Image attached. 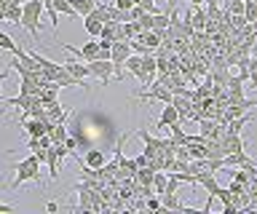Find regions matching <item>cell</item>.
<instances>
[{"instance_id":"1","label":"cell","mask_w":257,"mask_h":214,"mask_svg":"<svg viewBox=\"0 0 257 214\" xmlns=\"http://www.w3.org/2000/svg\"><path fill=\"white\" fill-rule=\"evenodd\" d=\"M19 27H24L32 35V41L40 46V27H43V0H27L22 6V22Z\"/></svg>"},{"instance_id":"2","label":"cell","mask_w":257,"mask_h":214,"mask_svg":"<svg viewBox=\"0 0 257 214\" xmlns=\"http://www.w3.org/2000/svg\"><path fill=\"white\" fill-rule=\"evenodd\" d=\"M8 169L16 171V177H14L11 185H8V190H19L24 182H40V161H38V155L22 158L19 163H8Z\"/></svg>"},{"instance_id":"3","label":"cell","mask_w":257,"mask_h":214,"mask_svg":"<svg viewBox=\"0 0 257 214\" xmlns=\"http://www.w3.org/2000/svg\"><path fill=\"white\" fill-rule=\"evenodd\" d=\"M86 67H88V75L96 78L102 86H110V81H115V65L110 59H91L86 62Z\"/></svg>"},{"instance_id":"4","label":"cell","mask_w":257,"mask_h":214,"mask_svg":"<svg viewBox=\"0 0 257 214\" xmlns=\"http://www.w3.org/2000/svg\"><path fill=\"white\" fill-rule=\"evenodd\" d=\"M123 67L128 70V73H132L137 81H140L145 89H148V78H145V70H142V57L140 54H128V59L123 62Z\"/></svg>"},{"instance_id":"5","label":"cell","mask_w":257,"mask_h":214,"mask_svg":"<svg viewBox=\"0 0 257 214\" xmlns=\"http://www.w3.org/2000/svg\"><path fill=\"white\" fill-rule=\"evenodd\" d=\"M172 123H180V113H177V107L172 105V102H166V107H164V113H161L158 118V129H169Z\"/></svg>"},{"instance_id":"6","label":"cell","mask_w":257,"mask_h":214,"mask_svg":"<svg viewBox=\"0 0 257 214\" xmlns=\"http://www.w3.org/2000/svg\"><path fill=\"white\" fill-rule=\"evenodd\" d=\"M80 163H86L88 169H102L104 166V153L99 147H91V150H86V155L80 158Z\"/></svg>"},{"instance_id":"7","label":"cell","mask_w":257,"mask_h":214,"mask_svg":"<svg viewBox=\"0 0 257 214\" xmlns=\"http://www.w3.org/2000/svg\"><path fill=\"white\" fill-rule=\"evenodd\" d=\"M64 70H67L72 78H78V81H86L88 78V67H86V62H80V59H67L64 62Z\"/></svg>"},{"instance_id":"8","label":"cell","mask_w":257,"mask_h":214,"mask_svg":"<svg viewBox=\"0 0 257 214\" xmlns=\"http://www.w3.org/2000/svg\"><path fill=\"white\" fill-rule=\"evenodd\" d=\"M161 206L166 211H182V201L177 198V193H161Z\"/></svg>"},{"instance_id":"9","label":"cell","mask_w":257,"mask_h":214,"mask_svg":"<svg viewBox=\"0 0 257 214\" xmlns=\"http://www.w3.org/2000/svg\"><path fill=\"white\" fill-rule=\"evenodd\" d=\"M252 121V113H244V115H238V118H233V121H228L225 126H228V129L225 131H230V134H241L244 131V126Z\"/></svg>"},{"instance_id":"10","label":"cell","mask_w":257,"mask_h":214,"mask_svg":"<svg viewBox=\"0 0 257 214\" xmlns=\"http://www.w3.org/2000/svg\"><path fill=\"white\" fill-rule=\"evenodd\" d=\"M70 3H72V9H75V14L80 19L88 17V14L96 9V0H70Z\"/></svg>"},{"instance_id":"11","label":"cell","mask_w":257,"mask_h":214,"mask_svg":"<svg viewBox=\"0 0 257 214\" xmlns=\"http://www.w3.org/2000/svg\"><path fill=\"white\" fill-rule=\"evenodd\" d=\"M193 9H196V14H190V25H193V30H204L206 22H209L206 11L201 9V6H193Z\"/></svg>"},{"instance_id":"12","label":"cell","mask_w":257,"mask_h":214,"mask_svg":"<svg viewBox=\"0 0 257 214\" xmlns=\"http://www.w3.org/2000/svg\"><path fill=\"white\" fill-rule=\"evenodd\" d=\"M54 9H56V14H59V17H70V19H75V17H78L70 0H54Z\"/></svg>"},{"instance_id":"13","label":"cell","mask_w":257,"mask_h":214,"mask_svg":"<svg viewBox=\"0 0 257 214\" xmlns=\"http://www.w3.org/2000/svg\"><path fill=\"white\" fill-rule=\"evenodd\" d=\"M172 139H174V145H188L190 134H185L180 129V123H172Z\"/></svg>"},{"instance_id":"14","label":"cell","mask_w":257,"mask_h":214,"mask_svg":"<svg viewBox=\"0 0 257 214\" xmlns=\"http://www.w3.org/2000/svg\"><path fill=\"white\" fill-rule=\"evenodd\" d=\"M169 27V11L166 14H153V30H166Z\"/></svg>"},{"instance_id":"15","label":"cell","mask_w":257,"mask_h":214,"mask_svg":"<svg viewBox=\"0 0 257 214\" xmlns=\"http://www.w3.org/2000/svg\"><path fill=\"white\" fill-rule=\"evenodd\" d=\"M166 187V174H153V190H156V195L164 193Z\"/></svg>"},{"instance_id":"16","label":"cell","mask_w":257,"mask_h":214,"mask_svg":"<svg viewBox=\"0 0 257 214\" xmlns=\"http://www.w3.org/2000/svg\"><path fill=\"white\" fill-rule=\"evenodd\" d=\"M14 49H16L14 38L6 35V33H0V51H14Z\"/></svg>"},{"instance_id":"17","label":"cell","mask_w":257,"mask_h":214,"mask_svg":"<svg viewBox=\"0 0 257 214\" xmlns=\"http://www.w3.org/2000/svg\"><path fill=\"white\" fill-rule=\"evenodd\" d=\"M62 145H64V147H67L70 153H72V150H78V137H72V134H70V137H64Z\"/></svg>"},{"instance_id":"18","label":"cell","mask_w":257,"mask_h":214,"mask_svg":"<svg viewBox=\"0 0 257 214\" xmlns=\"http://www.w3.org/2000/svg\"><path fill=\"white\" fill-rule=\"evenodd\" d=\"M134 163H137V169H148V166H150V158L142 153V155H137V158H134Z\"/></svg>"},{"instance_id":"19","label":"cell","mask_w":257,"mask_h":214,"mask_svg":"<svg viewBox=\"0 0 257 214\" xmlns=\"http://www.w3.org/2000/svg\"><path fill=\"white\" fill-rule=\"evenodd\" d=\"M134 3H137V0H115V9H120V11H128Z\"/></svg>"},{"instance_id":"20","label":"cell","mask_w":257,"mask_h":214,"mask_svg":"<svg viewBox=\"0 0 257 214\" xmlns=\"http://www.w3.org/2000/svg\"><path fill=\"white\" fill-rule=\"evenodd\" d=\"M148 209H161V198H153V195H148Z\"/></svg>"},{"instance_id":"21","label":"cell","mask_w":257,"mask_h":214,"mask_svg":"<svg viewBox=\"0 0 257 214\" xmlns=\"http://www.w3.org/2000/svg\"><path fill=\"white\" fill-rule=\"evenodd\" d=\"M11 211H14V206H8V203L0 201V214H11Z\"/></svg>"},{"instance_id":"22","label":"cell","mask_w":257,"mask_h":214,"mask_svg":"<svg viewBox=\"0 0 257 214\" xmlns=\"http://www.w3.org/2000/svg\"><path fill=\"white\" fill-rule=\"evenodd\" d=\"M56 209H59V206H56V201H48V203H46V211H51V214H54Z\"/></svg>"},{"instance_id":"23","label":"cell","mask_w":257,"mask_h":214,"mask_svg":"<svg viewBox=\"0 0 257 214\" xmlns=\"http://www.w3.org/2000/svg\"><path fill=\"white\" fill-rule=\"evenodd\" d=\"M190 3H193V6H201V3H204V0H190Z\"/></svg>"},{"instance_id":"24","label":"cell","mask_w":257,"mask_h":214,"mask_svg":"<svg viewBox=\"0 0 257 214\" xmlns=\"http://www.w3.org/2000/svg\"><path fill=\"white\" fill-rule=\"evenodd\" d=\"M249 81H252V83H254V89H257V75H254V78H249Z\"/></svg>"},{"instance_id":"25","label":"cell","mask_w":257,"mask_h":214,"mask_svg":"<svg viewBox=\"0 0 257 214\" xmlns=\"http://www.w3.org/2000/svg\"><path fill=\"white\" fill-rule=\"evenodd\" d=\"M6 115V107H0V118H3Z\"/></svg>"},{"instance_id":"26","label":"cell","mask_w":257,"mask_h":214,"mask_svg":"<svg viewBox=\"0 0 257 214\" xmlns=\"http://www.w3.org/2000/svg\"><path fill=\"white\" fill-rule=\"evenodd\" d=\"M0 99H3V86H0Z\"/></svg>"}]
</instances>
